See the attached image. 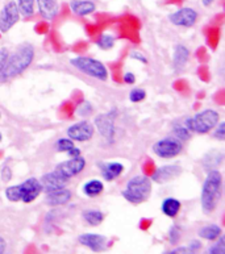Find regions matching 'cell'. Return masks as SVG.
<instances>
[{
	"label": "cell",
	"mask_w": 225,
	"mask_h": 254,
	"mask_svg": "<svg viewBox=\"0 0 225 254\" xmlns=\"http://www.w3.org/2000/svg\"><path fill=\"white\" fill-rule=\"evenodd\" d=\"M188 248L190 249H192L194 252H198L200 248H202V244H200V241H198V240H194V241H191L190 245H188Z\"/></svg>",
	"instance_id": "obj_40"
},
{
	"label": "cell",
	"mask_w": 225,
	"mask_h": 254,
	"mask_svg": "<svg viewBox=\"0 0 225 254\" xmlns=\"http://www.w3.org/2000/svg\"><path fill=\"white\" fill-rule=\"evenodd\" d=\"M223 189V174L218 169L208 170L207 177L204 179L202 186V193H200V203H202L203 212L210 215L216 209L222 196Z\"/></svg>",
	"instance_id": "obj_2"
},
{
	"label": "cell",
	"mask_w": 225,
	"mask_h": 254,
	"mask_svg": "<svg viewBox=\"0 0 225 254\" xmlns=\"http://www.w3.org/2000/svg\"><path fill=\"white\" fill-rule=\"evenodd\" d=\"M122 79H124V82L126 84H134V82H136V75H134L133 72H125L124 76H122Z\"/></svg>",
	"instance_id": "obj_39"
},
{
	"label": "cell",
	"mask_w": 225,
	"mask_h": 254,
	"mask_svg": "<svg viewBox=\"0 0 225 254\" xmlns=\"http://www.w3.org/2000/svg\"><path fill=\"white\" fill-rule=\"evenodd\" d=\"M153 183L148 175H136L126 182L125 189L121 195L126 201L132 204H141L145 203L152 195Z\"/></svg>",
	"instance_id": "obj_4"
},
{
	"label": "cell",
	"mask_w": 225,
	"mask_h": 254,
	"mask_svg": "<svg viewBox=\"0 0 225 254\" xmlns=\"http://www.w3.org/2000/svg\"><path fill=\"white\" fill-rule=\"evenodd\" d=\"M19 8L20 15L24 17H31L35 13L36 0H15Z\"/></svg>",
	"instance_id": "obj_26"
},
{
	"label": "cell",
	"mask_w": 225,
	"mask_h": 254,
	"mask_svg": "<svg viewBox=\"0 0 225 254\" xmlns=\"http://www.w3.org/2000/svg\"><path fill=\"white\" fill-rule=\"evenodd\" d=\"M12 175H13V173H12L11 167L9 166H4L3 169H1V181H3V182H9L12 179Z\"/></svg>",
	"instance_id": "obj_36"
},
{
	"label": "cell",
	"mask_w": 225,
	"mask_h": 254,
	"mask_svg": "<svg viewBox=\"0 0 225 254\" xmlns=\"http://www.w3.org/2000/svg\"><path fill=\"white\" fill-rule=\"evenodd\" d=\"M37 3L38 13L41 15L42 19L52 21L59 13V4L58 0H36Z\"/></svg>",
	"instance_id": "obj_16"
},
{
	"label": "cell",
	"mask_w": 225,
	"mask_h": 254,
	"mask_svg": "<svg viewBox=\"0 0 225 254\" xmlns=\"http://www.w3.org/2000/svg\"><path fill=\"white\" fill-rule=\"evenodd\" d=\"M220 115L215 110H203L194 115L192 118H188L184 123V126L191 133H198V134H204L215 128L219 124Z\"/></svg>",
	"instance_id": "obj_5"
},
{
	"label": "cell",
	"mask_w": 225,
	"mask_h": 254,
	"mask_svg": "<svg viewBox=\"0 0 225 254\" xmlns=\"http://www.w3.org/2000/svg\"><path fill=\"white\" fill-rule=\"evenodd\" d=\"M223 153L216 152V150H212V152L207 153L204 159H203V165L206 167L207 170H212V169H216V167L222 163L223 161Z\"/></svg>",
	"instance_id": "obj_25"
},
{
	"label": "cell",
	"mask_w": 225,
	"mask_h": 254,
	"mask_svg": "<svg viewBox=\"0 0 225 254\" xmlns=\"http://www.w3.org/2000/svg\"><path fill=\"white\" fill-rule=\"evenodd\" d=\"M70 9L73 11L74 15L84 17L94 13L96 11V5L91 0H71Z\"/></svg>",
	"instance_id": "obj_19"
},
{
	"label": "cell",
	"mask_w": 225,
	"mask_h": 254,
	"mask_svg": "<svg viewBox=\"0 0 225 254\" xmlns=\"http://www.w3.org/2000/svg\"><path fill=\"white\" fill-rule=\"evenodd\" d=\"M146 98V91L144 88L134 87L129 92V100L132 103H140Z\"/></svg>",
	"instance_id": "obj_31"
},
{
	"label": "cell",
	"mask_w": 225,
	"mask_h": 254,
	"mask_svg": "<svg viewBox=\"0 0 225 254\" xmlns=\"http://www.w3.org/2000/svg\"><path fill=\"white\" fill-rule=\"evenodd\" d=\"M78 243L94 253H102L108 249V239L99 233H82L78 237Z\"/></svg>",
	"instance_id": "obj_13"
},
{
	"label": "cell",
	"mask_w": 225,
	"mask_h": 254,
	"mask_svg": "<svg viewBox=\"0 0 225 254\" xmlns=\"http://www.w3.org/2000/svg\"><path fill=\"white\" fill-rule=\"evenodd\" d=\"M162 254H196V252H194L188 247H178L175 249H172V251L164 252Z\"/></svg>",
	"instance_id": "obj_35"
},
{
	"label": "cell",
	"mask_w": 225,
	"mask_h": 254,
	"mask_svg": "<svg viewBox=\"0 0 225 254\" xmlns=\"http://www.w3.org/2000/svg\"><path fill=\"white\" fill-rule=\"evenodd\" d=\"M66 133H67V137L70 140L78 141V142H86V141L91 140L94 137L95 127L88 120H82V122H78L73 126H70Z\"/></svg>",
	"instance_id": "obj_12"
},
{
	"label": "cell",
	"mask_w": 225,
	"mask_h": 254,
	"mask_svg": "<svg viewBox=\"0 0 225 254\" xmlns=\"http://www.w3.org/2000/svg\"><path fill=\"white\" fill-rule=\"evenodd\" d=\"M204 254H225V239L224 236H220L218 240H215L214 245H211Z\"/></svg>",
	"instance_id": "obj_29"
},
{
	"label": "cell",
	"mask_w": 225,
	"mask_h": 254,
	"mask_svg": "<svg viewBox=\"0 0 225 254\" xmlns=\"http://www.w3.org/2000/svg\"><path fill=\"white\" fill-rule=\"evenodd\" d=\"M5 248H7V243H5V240L0 236V254L5 253Z\"/></svg>",
	"instance_id": "obj_42"
},
{
	"label": "cell",
	"mask_w": 225,
	"mask_h": 254,
	"mask_svg": "<svg viewBox=\"0 0 225 254\" xmlns=\"http://www.w3.org/2000/svg\"><path fill=\"white\" fill-rule=\"evenodd\" d=\"M92 111H94V108H92L91 103L88 102H83L78 108H76V112H78V115H80L82 118H87V116H90V115L92 114Z\"/></svg>",
	"instance_id": "obj_33"
},
{
	"label": "cell",
	"mask_w": 225,
	"mask_h": 254,
	"mask_svg": "<svg viewBox=\"0 0 225 254\" xmlns=\"http://www.w3.org/2000/svg\"><path fill=\"white\" fill-rule=\"evenodd\" d=\"M20 11L15 0H9L0 9V33H7L19 23Z\"/></svg>",
	"instance_id": "obj_9"
},
{
	"label": "cell",
	"mask_w": 225,
	"mask_h": 254,
	"mask_svg": "<svg viewBox=\"0 0 225 254\" xmlns=\"http://www.w3.org/2000/svg\"><path fill=\"white\" fill-rule=\"evenodd\" d=\"M114 41H116V38H114L112 34L104 33V34H102L99 38H98L96 45L99 46L102 50H110L114 46Z\"/></svg>",
	"instance_id": "obj_28"
},
{
	"label": "cell",
	"mask_w": 225,
	"mask_h": 254,
	"mask_svg": "<svg viewBox=\"0 0 225 254\" xmlns=\"http://www.w3.org/2000/svg\"><path fill=\"white\" fill-rule=\"evenodd\" d=\"M183 150V144L175 137H166L153 145V153L160 158H174Z\"/></svg>",
	"instance_id": "obj_7"
},
{
	"label": "cell",
	"mask_w": 225,
	"mask_h": 254,
	"mask_svg": "<svg viewBox=\"0 0 225 254\" xmlns=\"http://www.w3.org/2000/svg\"><path fill=\"white\" fill-rule=\"evenodd\" d=\"M82 219H83L88 225H91V227H98L100 224L103 223L104 220V213L99 209L95 208H88L84 209L83 212H82Z\"/></svg>",
	"instance_id": "obj_23"
},
{
	"label": "cell",
	"mask_w": 225,
	"mask_h": 254,
	"mask_svg": "<svg viewBox=\"0 0 225 254\" xmlns=\"http://www.w3.org/2000/svg\"><path fill=\"white\" fill-rule=\"evenodd\" d=\"M3 140V134H1V132H0V141Z\"/></svg>",
	"instance_id": "obj_44"
},
{
	"label": "cell",
	"mask_w": 225,
	"mask_h": 254,
	"mask_svg": "<svg viewBox=\"0 0 225 254\" xmlns=\"http://www.w3.org/2000/svg\"><path fill=\"white\" fill-rule=\"evenodd\" d=\"M74 148H75L74 141L70 140L69 137H67V138H59V140L57 141V149L59 152L69 153L70 150H73Z\"/></svg>",
	"instance_id": "obj_32"
},
{
	"label": "cell",
	"mask_w": 225,
	"mask_h": 254,
	"mask_svg": "<svg viewBox=\"0 0 225 254\" xmlns=\"http://www.w3.org/2000/svg\"><path fill=\"white\" fill-rule=\"evenodd\" d=\"M0 118H1V112H0Z\"/></svg>",
	"instance_id": "obj_45"
},
{
	"label": "cell",
	"mask_w": 225,
	"mask_h": 254,
	"mask_svg": "<svg viewBox=\"0 0 225 254\" xmlns=\"http://www.w3.org/2000/svg\"><path fill=\"white\" fill-rule=\"evenodd\" d=\"M104 191V185L99 179H90L83 185V192L88 197L99 196Z\"/></svg>",
	"instance_id": "obj_24"
},
{
	"label": "cell",
	"mask_w": 225,
	"mask_h": 254,
	"mask_svg": "<svg viewBox=\"0 0 225 254\" xmlns=\"http://www.w3.org/2000/svg\"><path fill=\"white\" fill-rule=\"evenodd\" d=\"M215 0H202V4L204 7H211L212 4H214Z\"/></svg>",
	"instance_id": "obj_43"
},
{
	"label": "cell",
	"mask_w": 225,
	"mask_h": 254,
	"mask_svg": "<svg viewBox=\"0 0 225 254\" xmlns=\"http://www.w3.org/2000/svg\"><path fill=\"white\" fill-rule=\"evenodd\" d=\"M180 208H182V203L178 199H175V197H166L162 201V204H161L162 213H164L165 216L171 217V219L178 216Z\"/></svg>",
	"instance_id": "obj_21"
},
{
	"label": "cell",
	"mask_w": 225,
	"mask_h": 254,
	"mask_svg": "<svg viewBox=\"0 0 225 254\" xmlns=\"http://www.w3.org/2000/svg\"><path fill=\"white\" fill-rule=\"evenodd\" d=\"M99 167L102 171V177L107 182L117 179L124 171V165L121 162H102L99 163Z\"/></svg>",
	"instance_id": "obj_18"
},
{
	"label": "cell",
	"mask_w": 225,
	"mask_h": 254,
	"mask_svg": "<svg viewBox=\"0 0 225 254\" xmlns=\"http://www.w3.org/2000/svg\"><path fill=\"white\" fill-rule=\"evenodd\" d=\"M42 187H44V191L46 190H57V189H65L66 185H67V179L62 178L61 175H58L56 171H49L41 177L40 179Z\"/></svg>",
	"instance_id": "obj_17"
},
{
	"label": "cell",
	"mask_w": 225,
	"mask_h": 254,
	"mask_svg": "<svg viewBox=\"0 0 225 254\" xmlns=\"http://www.w3.org/2000/svg\"><path fill=\"white\" fill-rule=\"evenodd\" d=\"M153 173H154V165H153V162H148V165L145 166V174L146 175H152Z\"/></svg>",
	"instance_id": "obj_41"
},
{
	"label": "cell",
	"mask_w": 225,
	"mask_h": 254,
	"mask_svg": "<svg viewBox=\"0 0 225 254\" xmlns=\"http://www.w3.org/2000/svg\"><path fill=\"white\" fill-rule=\"evenodd\" d=\"M223 231L222 228L219 227L218 224H208L204 225L198 231V235L200 239H204L207 241H215L222 236Z\"/></svg>",
	"instance_id": "obj_22"
},
{
	"label": "cell",
	"mask_w": 225,
	"mask_h": 254,
	"mask_svg": "<svg viewBox=\"0 0 225 254\" xmlns=\"http://www.w3.org/2000/svg\"><path fill=\"white\" fill-rule=\"evenodd\" d=\"M182 167L179 165H165L154 170L152 174V181L157 183H168L171 182L172 179L178 178L182 174Z\"/></svg>",
	"instance_id": "obj_14"
},
{
	"label": "cell",
	"mask_w": 225,
	"mask_h": 254,
	"mask_svg": "<svg viewBox=\"0 0 225 254\" xmlns=\"http://www.w3.org/2000/svg\"><path fill=\"white\" fill-rule=\"evenodd\" d=\"M169 21L175 27L191 28L198 21V12L191 7H182L169 15Z\"/></svg>",
	"instance_id": "obj_11"
},
{
	"label": "cell",
	"mask_w": 225,
	"mask_h": 254,
	"mask_svg": "<svg viewBox=\"0 0 225 254\" xmlns=\"http://www.w3.org/2000/svg\"><path fill=\"white\" fill-rule=\"evenodd\" d=\"M36 50L31 44H21L12 54H8L7 61L0 72V82L15 78L23 74L35 60Z\"/></svg>",
	"instance_id": "obj_1"
},
{
	"label": "cell",
	"mask_w": 225,
	"mask_h": 254,
	"mask_svg": "<svg viewBox=\"0 0 225 254\" xmlns=\"http://www.w3.org/2000/svg\"><path fill=\"white\" fill-rule=\"evenodd\" d=\"M70 64H73L76 70H79L80 72H83L86 75L95 78L98 80H102V82H106L108 79V76H110L106 64L103 62H100L99 60H95L92 57L78 56L75 58H71Z\"/></svg>",
	"instance_id": "obj_6"
},
{
	"label": "cell",
	"mask_w": 225,
	"mask_h": 254,
	"mask_svg": "<svg viewBox=\"0 0 225 254\" xmlns=\"http://www.w3.org/2000/svg\"><path fill=\"white\" fill-rule=\"evenodd\" d=\"M45 203L50 207H59L71 200L73 193L67 189H57V190H46L45 191Z\"/></svg>",
	"instance_id": "obj_15"
},
{
	"label": "cell",
	"mask_w": 225,
	"mask_h": 254,
	"mask_svg": "<svg viewBox=\"0 0 225 254\" xmlns=\"http://www.w3.org/2000/svg\"><path fill=\"white\" fill-rule=\"evenodd\" d=\"M168 237H169V243L171 244V245H176V244L179 243L180 237H182V228L179 225H171L170 229H169V233H168Z\"/></svg>",
	"instance_id": "obj_30"
},
{
	"label": "cell",
	"mask_w": 225,
	"mask_h": 254,
	"mask_svg": "<svg viewBox=\"0 0 225 254\" xmlns=\"http://www.w3.org/2000/svg\"><path fill=\"white\" fill-rule=\"evenodd\" d=\"M8 54H9V52H8L7 49H0V72H1V70H3L4 64H5V61H7L8 58Z\"/></svg>",
	"instance_id": "obj_38"
},
{
	"label": "cell",
	"mask_w": 225,
	"mask_h": 254,
	"mask_svg": "<svg viewBox=\"0 0 225 254\" xmlns=\"http://www.w3.org/2000/svg\"><path fill=\"white\" fill-rule=\"evenodd\" d=\"M84 167H86V159L83 157H70V159H67V161L58 163L54 171L58 175H61L62 178L69 181L70 178H74L78 174H80L84 170Z\"/></svg>",
	"instance_id": "obj_10"
},
{
	"label": "cell",
	"mask_w": 225,
	"mask_h": 254,
	"mask_svg": "<svg viewBox=\"0 0 225 254\" xmlns=\"http://www.w3.org/2000/svg\"><path fill=\"white\" fill-rule=\"evenodd\" d=\"M117 116V110H112L108 114H100L94 119V127L99 130L102 137H104L108 142H113L114 140V119Z\"/></svg>",
	"instance_id": "obj_8"
},
{
	"label": "cell",
	"mask_w": 225,
	"mask_h": 254,
	"mask_svg": "<svg viewBox=\"0 0 225 254\" xmlns=\"http://www.w3.org/2000/svg\"><path fill=\"white\" fill-rule=\"evenodd\" d=\"M3 254H8V253H3Z\"/></svg>",
	"instance_id": "obj_46"
},
{
	"label": "cell",
	"mask_w": 225,
	"mask_h": 254,
	"mask_svg": "<svg viewBox=\"0 0 225 254\" xmlns=\"http://www.w3.org/2000/svg\"><path fill=\"white\" fill-rule=\"evenodd\" d=\"M172 133H174L175 138H178L179 141H187L191 138V132L187 129V127L179 124V123H175L172 126Z\"/></svg>",
	"instance_id": "obj_27"
},
{
	"label": "cell",
	"mask_w": 225,
	"mask_h": 254,
	"mask_svg": "<svg viewBox=\"0 0 225 254\" xmlns=\"http://www.w3.org/2000/svg\"><path fill=\"white\" fill-rule=\"evenodd\" d=\"M188 58H190V50L187 46L178 44L174 49V56H172V66L176 71H179L187 64Z\"/></svg>",
	"instance_id": "obj_20"
},
{
	"label": "cell",
	"mask_w": 225,
	"mask_h": 254,
	"mask_svg": "<svg viewBox=\"0 0 225 254\" xmlns=\"http://www.w3.org/2000/svg\"><path fill=\"white\" fill-rule=\"evenodd\" d=\"M215 132H214V137L215 138H218V140L223 141L225 138V123L222 122L219 123L218 126L215 127Z\"/></svg>",
	"instance_id": "obj_34"
},
{
	"label": "cell",
	"mask_w": 225,
	"mask_h": 254,
	"mask_svg": "<svg viewBox=\"0 0 225 254\" xmlns=\"http://www.w3.org/2000/svg\"><path fill=\"white\" fill-rule=\"evenodd\" d=\"M129 57L132 58V60H136V61L141 62V64H148V58H146L142 53H138V52H132Z\"/></svg>",
	"instance_id": "obj_37"
},
{
	"label": "cell",
	"mask_w": 225,
	"mask_h": 254,
	"mask_svg": "<svg viewBox=\"0 0 225 254\" xmlns=\"http://www.w3.org/2000/svg\"><path fill=\"white\" fill-rule=\"evenodd\" d=\"M42 191H44V187H42L40 179L28 178L20 185L8 186L4 191V195L7 197V200L12 201V203L23 201L25 204H29L40 196Z\"/></svg>",
	"instance_id": "obj_3"
}]
</instances>
